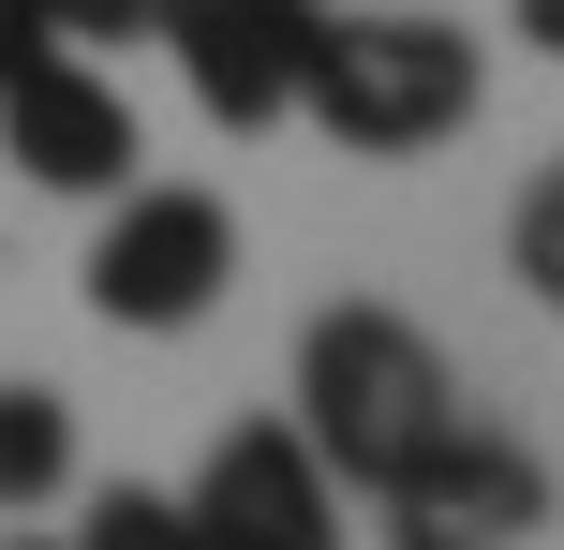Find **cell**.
<instances>
[{"label": "cell", "mask_w": 564, "mask_h": 550, "mask_svg": "<svg viewBox=\"0 0 564 550\" xmlns=\"http://www.w3.org/2000/svg\"><path fill=\"white\" fill-rule=\"evenodd\" d=\"M506 268H520V283H535L550 313H564V164H535V179H520V224H506Z\"/></svg>", "instance_id": "cell-10"}, {"label": "cell", "mask_w": 564, "mask_h": 550, "mask_svg": "<svg viewBox=\"0 0 564 550\" xmlns=\"http://www.w3.org/2000/svg\"><path fill=\"white\" fill-rule=\"evenodd\" d=\"M75 492V402L30 373H0V521H30V506Z\"/></svg>", "instance_id": "cell-8"}, {"label": "cell", "mask_w": 564, "mask_h": 550, "mask_svg": "<svg viewBox=\"0 0 564 550\" xmlns=\"http://www.w3.org/2000/svg\"><path fill=\"white\" fill-rule=\"evenodd\" d=\"M30 60H59V15H45V0H0V89H15Z\"/></svg>", "instance_id": "cell-12"}, {"label": "cell", "mask_w": 564, "mask_h": 550, "mask_svg": "<svg viewBox=\"0 0 564 550\" xmlns=\"http://www.w3.org/2000/svg\"><path fill=\"white\" fill-rule=\"evenodd\" d=\"M312 30H327V0H164V30H149V45H178L194 105L224 119V134H253V119L297 105Z\"/></svg>", "instance_id": "cell-7"}, {"label": "cell", "mask_w": 564, "mask_h": 550, "mask_svg": "<svg viewBox=\"0 0 564 550\" xmlns=\"http://www.w3.org/2000/svg\"><path fill=\"white\" fill-rule=\"evenodd\" d=\"M178 521H194V550H341V476L312 462L297 417H253V432L208 446Z\"/></svg>", "instance_id": "cell-5"}, {"label": "cell", "mask_w": 564, "mask_h": 550, "mask_svg": "<svg viewBox=\"0 0 564 550\" xmlns=\"http://www.w3.org/2000/svg\"><path fill=\"white\" fill-rule=\"evenodd\" d=\"M59 550H194V521H178V492H134V476H119V492L89 506Z\"/></svg>", "instance_id": "cell-9"}, {"label": "cell", "mask_w": 564, "mask_h": 550, "mask_svg": "<svg viewBox=\"0 0 564 550\" xmlns=\"http://www.w3.org/2000/svg\"><path fill=\"white\" fill-rule=\"evenodd\" d=\"M224 283H238L224 194H194V179L105 194V238H89V313H105V327H194Z\"/></svg>", "instance_id": "cell-3"}, {"label": "cell", "mask_w": 564, "mask_h": 550, "mask_svg": "<svg viewBox=\"0 0 564 550\" xmlns=\"http://www.w3.org/2000/svg\"><path fill=\"white\" fill-rule=\"evenodd\" d=\"M297 105L327 119L357 164L446 149L460 119H476V30H446V15H327V30H312Z\"/></svg>", "instance_id": "cell-2"}, {"label": "cell", "mask_w": 564, "mask_h": 550, "mask_svg": "<svg viewBox=\"0 0 564 550\" xmlns=\"http://www.w3.org/2000/svg\"><path fill=\"white\" fill-rule=\"evenodd\" d=\"M0 164H15L30 194H134L149 134H134V105H119V75H89V60H30V75L0 89Z\"/></svg>", "instance_id": "cell-6"}, {"label": "cell", "mask_w": 564, "mask_h": 550, "mask_svg": "<svg viewBox=\"0 0 564 550\" xmlns=\"http://www.w3.org/2000/svg\"><path fill=\"white\" fill-rule=\"evenodd\" d=\"M0 550H59V536H0Z\"/></svg>", "instance_id": "cell-14"}, {"label": "cell", "mask_w": 564, "mask_h": 550, "mask_svg": "<svg viewBox=\"0 0 564 550\" xmlns=\"http://www.w3.org/2000/svg\"><path fill=\"white\" fill-rule=\"evenodd\" d=\"M45 15H59V45H149L164 0H45Z\"/></svg>", "instance_id": "cell-11"}, {"label": "cell", "mask_w": 564, "mask_h": 550, "mask_svg": "<svg viewBox=\"0 0 564 550\" xmlns=\"http://www.w3.org/2000/svg\"><path fill=\"white\" fill-rule=\"evenodd\" d=\"M535 521H550V462L520 432H490V417H446V432L371 492V536L387 550H520Z\"/></svg>", "instance_id": "cell-4"}, {"label": "cell", "mask_w": 564, "mask_h": 550, "mask_svg": "<svg viewBox=\"0 0 564 550\" xmlns=\"http://www.w3.org/2000/svg\"><path fill=\"white\" fill-rule=\"evenodd\" d=\"M520 45H550V60H564V0H520Z\"/></svg>", "instance_id": "cell-13"}, {"label": "cell", "mask_w": 564, "mask_h": 550, "mask_svg": "<svg viewBox=\"0 0 564 550\" xmlns=\"http://www.w3.org/2000/svg\"><path fill=\"white\" fill-rule=\"evenodd\" d=\"M446 417H460V373H446V343H431L416 313L341 298V313L297 327V432H312V462H327V476L387 492Z\"/></svg>", "instance_id": "cell-1"}]
</instances>
